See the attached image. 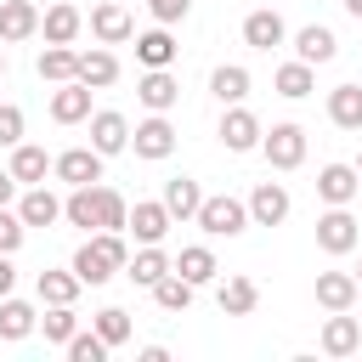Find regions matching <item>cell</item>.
Returning a JSON list of instances; mask_svg holds the SVG:
<instances>
[{
    "mask_svg": "<svg viewBox=\"0 0 362 362\" xmlns=\"http://www.w3.org/2000/svg\"><path fill=\"white\" fill-rule=\"evenodd\" d=\"M68 266L79 272V283H85V288H102L113 272H124V266H130L124 232H90V238L74 249V260H68Z\"/></svg>",
    "mask_w": 362,
    "mask_h": 362,
    "instance_id": "6da1fadb",
    "label": "cell"
},
{
    "mask_svg": "<svg viewBox=\"0 0 362 362\" xmlns=\"http://www.w3.org/2000/svg\"><path fill=\"white\" fill-rule=\"evenodd\" d=\"M192 221L204 226V238H238V232H249V226H255V221H249V204H243V198H232V192L204 198Z\"/></svg>",
    "mask_w": 362,
    "mask_h": 362,
    "instance_id": "7a4b0ae2",
    "label": "cell"
},
{
    "mask_svg": "<svg viewBox=\"0 0 362 362\" xmlns=\"http://www.w3.org/2000/svg\"><path fill=\"white\" fill-rule=\"evenodd\" d=\"M356 243H362V226H356L351 204H328V209L317 215V249H322V255H351Z\"/></svg>",
    "mask_w": 362,
    "mask_h": 362,
    "instance_id": "3957f363",
    "label": "cell"
},
{
    "mask_svg": "<svg viewBox=\"0 0 362 362\" xmlns=\"http://www.w3.org/2000/svg\"><path fill=\"white\" fill-rule=\"evenodd\" d=\"M260 153H266L272 170H300L305 164V130L300 124H272L260 136Z\"/></svg>",
    "mask_w": 362,
    "mask_h": 362,
    "instance_id": "277c9868",
    "label": "cell"
},
{
    "mask_svg": "<svg viewBox=\"0 0 362 362\" xmlns=\"http://www.w3.org/2000/svg\"><path fill=\"white\" fill-rule=\"evenodd\" d=\"M260 136H266V130H260V119H255L243 102H232V107L221 113V141H226V153H255Z\"/></svg>",
    "mask_w": 362,
    "mask_h": 362,
    "instance_id": "5b68a950",
    "label": "cell"
},
{
    "mask_svg": "<svg viewBox=\"0 0 362 362\" xmlns=\"http://www.w3.org/2000/svg\"><path fill=\"white\" fill-rule=\"evenodd\" d=\"M130 147H136V158H170V153H175V124H170L164 113H147V119L130 130Z\"/></svg>",
    "mask_w": 362,
    "mask_h": 362,
    "instance_id": "8992f818",
    "label": "cell"
},
{
    "mask_svg": "<svg viewBox=\"0 0 362 362\" xmlns=\"http://www.w3.org/2000/svg\"><path fill=\"white\" fill-rule=\"evenodd\" d=\"M170 226H175V215L164 209V198H141V204L130 209V226H124V232H130L136 243H164Z\"/></svg>",
    "mask_w": 362,
    "mask_h": 362,
    "instance_id": "52a82bcc",
    "label": "cell"
},
{
    "mask_svg": "<svg viewBox=\"0 0 362 362\" xmlns=\"http://www.w3.org/2000/svg\"><path fill=\"white\" fill-rule=\"evenodd\" d=\"M90 34H96L102 45H124V40H136L130 6H124V0H102V6L90 11Z\"/></svg>",
    "mask_w": 362,
    "mask_h": 362,
    "instance_id": "ba28073f",
    "label": "cell"
},
{
    "mask_svg": "<svg viewBox=\"0 0 362 362\" xmlns=\"http://www.w3.org/2000/svg\"><path fill=\"white\" fill-rule=\"evenodd\" d=\"M136 102H141L147 113H170V107L181 102V85H175V74H170V68H147V74L136 79Z\"/></svg>",
    "mask_w": 362,
    "mask_h": 362,
    "instance_id": "9c48e42d",
    "label": "cell"
},
{
    "mask_svg": "<svg viewBox=\"0 0 362 362\" xmlns=\"http://www.w3.org/2000/svg\"><path fill=\"white\" fill-rule=\"evenodd\" d=\"M51 175L68 181V187H90V181H102V153L96 147H68V153H57Z\"/></svg>",
    "mask_w": 362,
    "mask_h": 362,
    "instance_id": "30bf717a",
    "label": "cell"
},
{
    "mask_svg": "<svg viewBox=\"0 0 362 362\" xmlns=\"http://www.w3.org/2000/svg\"><path fill=\"white\" fill-rule=\"evenodd\" d=\"M288 209H294V204H288V187H283V181H260V187L249 192V221H255V226H283Z\"/></svg>",
    "mask_w": 362,
    "mask_h": 362,
    "instance_id": "8fae6325",
    "label": "cell"
},
{
    "mask_svg": "<svg viewBox=\"0 0 362 362\" xmlns=\"http://www.w3.org/2000/svg\"><path fill=\"white\" fill-rule=\"evenodd\" d=\"M317 345H322V356H356V351H362V322H356L351 311H328Z\"/></svg>",
    "mask_w": 362,
    "mask_h": 362,
    "instance_id": "7c38bea8",
    "label": "cell"
},
{
    "mask_svg": "<svg viewBox=\"0 0 362 362\" xmlns=\"http://www.w3.org/2000/svg\"><path fill=\"white\" fill-rule=\"evenodd\" d=\"M90 147H96L102 158L124 153V147H130V119H124V113H113V107L90 113Z\"/></svg>",
    "mask_w": 362,
    "mask_h": 362,
    "instance_id": "4fadbf2b",
    "label": "cell"
},
{
    "mask_svg": "<svg viewBox=\"0 0 362 362\" xmlns=\"http://www.w3.org/2000/svg\"><path fill=\"white\" fill-rule=\"evenodd\" d=\"M79 28H85V11L68 6V0H57L51 11H40V34H45V45H74Z\"/></svg>",
    "mask_w": 362,
    "mask_h": 362,
    "instance_id": "5bb4252c",
    "label": "cell"
},
{
    "mask_svg": "<svg viewBox=\"0 0 362 362\" xmlns=\"http://www.w3.org/2000/svg\"><path fill=\"white\" fill-rule=\"evenodd\" d=\"M283 40H288V28H283V17H277L272 6H260V11L243 17V45H249V51H277Z\"/></svg>",
    "mask_w": 362,
    "mask_h": 362,
    "instance_id": "9a60e30c",
    "label": "cell"
},
{
    "mask_svg": "<svg viewBox=\"0 0 362 362\" xmlns=\"http://www.w3.org/2000/svg\"><path fill=\"white\" fill-rule=\"evenodd\" d=\"M356 192H362L356 164H322V170H317V198H322V204H351Z\"/></svg>",
    "mask_w": 362,
    "mask_h": 362,
    "instance_id": "2e32d148",
    "label": "cell"
},
{
    "mask_svg": "<svg viewBox=\"0 0 362 362\" xmlns=\"http://www.w3.org/2000/svg\"><path fill=\"white\" fill-rule=\"evenodd\" d=\"M175 272V260L164 255V243H141L136 255H130V266H124V277L136 283V288H153L158 277H170Z\"/></svg>",
    "mask_w": 362,
    "mask_h": 362,
    "instance_id": "e0dca14e",
    "label": "cell"
},
{
    "mask_svg": "<svg viewBox=\"0 0 362 362\" xmlns=\"http://www.w3.org/2000/svg\"><path fill=\"white\" fill-rule=\"evenodd\" d=\"M356 294H362L356 272H317V305L322 311H351Z\"/></svg>",
    "mask_w": 362,
    "mask_h": 362,
    "instance_id": "ac0fdd59",
    "label": "cell"
},
{
    "mask_svg": "<svg viewBox=\"0 0 362 362\" xmlns=\"http://www.w3.org/2000/svg\"><path fill=\"white\" fill-rule=\"evenodd\" d=\"M294 57H300V62H311V68L334 62V57H339V40H334V28H322V23H305V28L294 34Z\"/></svg>",
    "mask_w": 362,
    "mask_h": 362,
    "instance_id": "d6986e66",
    "label": "cell"
},
{
    "mask_svg": "<svg viewBox=\"0 0 362 362\" xmlns=\"http://www.w3.org/2000/svg\"><path fill=\"white\" fill-rule=\"evenodd\" d=\"M51 119H57V124H79V119H90V85H85V79L57 85V90H51Z\"/></svg>",
    "mask_w": 362,
    "mask_h": 362,
    "instance_id": "ffe728a7",
    "label": "cell"
},
{
    "mask_svg": "<svg viewBox=\"0 0 362 362\" xmlns=\"http://www.w3.org/2000/svg\"><path fill=\"white\" fill-rule=\"evenodd\" d=\"M17 215L28 221V226H57L62 221V198L40 181V187H23V198H17Z\"/></svg>",
    "mask_w": 362,
    "mask_h": 362,
    "instance_id": "44dd1931",
    "label": "cell"
},
{
    "mask_svg": "<svg viewBox=\"0 0 362 362\" xmlns=\"http://www.w3.org/2000/svg\"><path fill=\"white\" fill-rule=\"evenodd\" d=\"M272 90H277V96H283V102H305V96H311V90H317V68H311V62H300V57H294V62H283V68H277V74H272Z\"/></svg>",
    "mask_w": 362,
    "mask_h": 362,
    "instance_id": "7402d4cb",
    "label": "cell"
},
{
    "mask_svg": "<svg viewBox=\"0 0 362 362\" xmlns=\"http://www.w3.org/2000/svg\"><path fill=\"white\" fill-rule=\"evenodd\" d=\"M51 164H57V158H51L45 147H34V141H17V147H11V164H6V170H11V175H17L23 187H40V181L51 175Z\"/></svg>",
    "mask_w": 362,
    "mask_h": 362,
    "instance_id": "603a6c76",
    "label": "cell"
},
{
    "mask_svg": "<svg viewBox=\"0 0 362 362\" xmlns=\"http://www.w3.org/2000/svg\"><path fill=\"white\" fill-rule=\"evenodd\" d=\"M215 305H221V317H249L260 305V283L255 277H226L215 288Z\"/></svg>",
    "mask_w": 362,
    "mask_h": 362,
    "instance_id": "cb8c5ba5",
    "label": "cell"
},
{
    "mask_svg": "<svg viewBox=\"0 0 362 362\" xmlns=\"http://www.w3.org/2000/svg\"><path fill=\"white\" fill-rule=\"evenodd\" d=\"M28 34H40V6L34 0H0V40H28Z\"/></svg>",
    "mask_w": 362,
    "mask_h": 362,
    "instance_id": "d4e9b609",
    "label": "cell"
},
{
    "mask_svg": "<svg viewBox=\"0 0 362 362\" xmlns=\"http://www.w3.org/2000/svg\"><path fill=\"white\" fill-rule=\"evenodd\" d=\"M34 328H40V311H34L28 300L6 294V300H0V339H6V345H17V339H28Z\"/></svg>",
    "mask_w": 362,
    "mask_h": 362,
    "instance_id": "484cf974",
    "label": "cell"
},
{
    "mask_svg": "<svg viewBox=\"0 0 362 362\" xmlns=\"http://www.w3.org/2000/svg\"><path fill=\"white\" fill-rule=\"evenodd\" d=\"M136 62H141V68H170V62H175V34H170V23L136 34Z\"/></svg>",
    "mask_w": 362,
    "mask_h": 362,
    "instance_id": "4316f807",
    "label": "cell"
},
{
    "mask_svg": "<svg viewBox=\"0 0 362 362\" xmlns=\"http://www.w3.org/2000/svg\"><path fill=\"white\" fill-rule=\"evenodd\" d=\"M79 79H85L90 90H107V85L119 79V57H113L107 45H90V51H79Z\"/></svg>",
    "mask_w": 362,
    "mask_h": 362,
    "instance_id": "83f0119b",
    "label": "cell"
},
{
    "mask_svg": "<svg viewBox=\"0 0 362 362\" xmlns=\"http://www.w3.org/2000/svg\"><path fill=\"white\" fill-rule=\"evenodd\" d=\"M209 96H215L221 107L243 102V96H249V68H243V62H221V68L209 74Z\"/></svg>",
    "mask_w": 362,
    "mask_h": 362,
    "instance_id": "f1b7e54d",
    "label": "cell"
},
{
    "mask_svg": "<svg viewBox=\"0 0 362 362\" xmlns=\"http://www.w3.org/2000/svg\"><path fill=\"white\" fill-rule=\"evenodd\" d=\"M198 204H204V187H198L192 175H170V181H164V209H170L175 221H192Z\"/></svg>",
    "mask_w": 362,
    "mask_h": 362,
    "instance_id": "f546056e",
    "label": "cell"
},
{
    "mask_svg": "<svg viewBox=\"0 0 362 362\" xmlns=\"http://www.w3.org/2000/svg\"><path fill=\"white\" fill-rule=\"evenodd\" d=\"M175 272H181L187 283H198V288H204V283H215V272H221V266H215V249H209V243H187V249L175 255Z\"/></svg>",
    "mask_w": 362,
    "mask_h": 362,
    "instance_id": "4dcf8cb0",
    "label": "cell"
},
{
    "mask_svg": "<svg viewBox=\"0 0 362 362\" xmlns=\"http://www.w3.org/2000/svg\"><path fill=\"white\" fill-rule=\"evenodd\" d=\"M34 288H40V305H74L85 283H79V272L68 266V272H40V283H34Z\"/></svg>",
    "mask_w": 362,
    "mask_h": 362,
    "instance_id": "1f68e13d",
    "label": "cell"
},
{
    "mask_svg": "<svg viewBox=\"0 0 362 362\" xmlns=\"http://www.w3.org/2000/svg\"><path fill=\"white\" fill-rule=\"evenodd\" d=\"M192 294H198V283H187L181 272H170V277H158V283H153V305H158V311H170V317H181V311L192 305Z\"/></svg>",
    "mask_w": 362,
    "mask_h": 362,
    "instance_id": "d6a6232c",
    "label": "cell"
},
{
    "mask_svg": "<svg viewBox=\"0 0 362 362\" xmlns=\"http://www.w3.org/2000/svg\"><path fill=\"white\" fill-rule=\"evenodd\" d=\"M328 119L339 130H362V85H334L328 90Z\"/></svg>",
    "mask_w": 362,
    "mask_h": 362,
    "instance_id": "836d02e7",
    "label": "cell"
},
{
    "mask_svg": "<svg viewBox=\"0 0 362 362\" xmlns=\"http://www.w3.org/2000/svg\"><path fill=\"white\" fill-rule=\"evenodd\" d=\"M34 68H40V79H51V85H68V79H79V51H68V45H45Z\"/></svg>",
    "mask_w": 362,
    "mask_h": 362,
    "instance_id": "e575fe53",
    "label": "cell"
},
{
    "mask_svg": "<svg viewBox=\"0 0 362 362\" xmlns=\"http://www.w3.org/2000/svg\"><path fill=\"white\" fill-rule=\"evenodd\" d=\"M62 221L79 226V232H96V181H90V187H68V198H62Z\"/></svg>",
    "mask_w": 362,
    "mask_h": 362,
    "instance_id": "d590c367",
    "label": "cell"
},
{
    "mask_svg": "<svg viewBox=\"0 0 362 362\" xmlns=\"http://www.w3.org/2000/svg\"><path fill=\"white\" fill-rule=\"evenodd\" d=\"M124 226H130V204H124V192L96 187V232H124Z\"/></svg>",
    "mask_w": 362,
    "mask_h": 362,
    "instance_id": "8d00e7d4",
    "label": "cell"
},
{
    "mask_svg": "<svg viewBox=\"0 0 362 362\" xmlns=\"http://www.w3.org/2000/svg\"><path fill=\"white\" fill-rule=\"evenodd\" d=\"M40 334H45V345H68V339L79 334V317H74V305H45V317H40Z\"/></svg>",
    "mask_w": 362,
    "mask_h": 362,
    "instance_id": "74e56055",
    "label": "cell"
},
{
    "mask_svg": "<svg viewBox=\"0 0 362 362\" xmlns=\"http://www.w3.org/2000/svg\"><path fill=\"white\" fill-rule=\"evenodd\" d=\"M90 328H96V334H102V339H107V345H113V351H119V345H124V339H130V311H119V305H102V311H96V322H90Z\"/></svg>",
    "mask_w": 362,
    "mask_h": 362,
    "instance_id": "f35d334b",
    "label": "cell"
},
{
    "mask_svg": "<svg viewBox=\"0 0 362 362\" xmlns=\"http://www.w3.org/2000/svg\"><path fill=\"white\" fill-rule=\"evenodd\" d=\"M62 351H68V362H107V351H113V345H107V339H102L96 328H90V334L79 328V334H74V339H68Z\"/></svg>",
    "mask_w": 362,
    "mask_h": 362,
    "instance_id": "ab89813d",
    "label": "cell"
},
{
    "mask_svg": "<svg viewBox=\"0 0 362 362\" xmlns=\"http://www.w3.org/2000/svg\"><path fill=\"white\" fill-rule=\"evenodd\" d=\"M23 238H28V221H23L17 209H6V204H0V255H17V249H23Z\"/></svg>",
    "mask_w": 362,
    "mask_h": 362,
    "instance_id": "60d3db41",
    "label": "cell"
},
{
    "mask_svg": "<svg viewBox=\"0 0 362 362\" xmlns=\"http://www.w3.org/2000/svg\"><path fill=\"white\" fill-rule=\"evenodd\" d=\"M17 141H23V107L0 102V147H17Z\"/></svg>",
    "mask_w": 362,
    "mask_h": 362,
    "instance_id": "b9f144b4",
    "label": "cell"
},
{
    "mask_svg": "<svg viewBox=\"0 0 362 362\" xmlns=\"http://www.w3.org/2000/svg\"><path fill=\"white\" fill-rule=\"evenodd\" d=\"M187 6H192V0H147L153 23H181V17H187Z\"/></svg>",
    "mask_w": 362,
    "mask_h": 362,
    "instance_id": "7bdbcfd3",
    "label": "cell"
},
{
    "mask_svg": "<svg viewBox=\"0 0 362 362\" xmlns=\"http://www.w3.org/2000/svg\"><path fill=\"white\" fill-rule=\"evenodd\" d=\"M17 288V266H11V255H0V300Z\"/></svg>",
    "mask_w": 362,
    "mask_h": 362,
    "instance_id": "ee69618b",
    "label": "cell"
},
{
    "mask_svg": "<svg viewBox=\"0 0 362 362\" xmlns=\"http://www.w3.org/2000/svg\"><path fill=\"white\" fill-rule=\"evenodd\" d=\"M17 187H23V181H17L11 170H0V204H11V198H17Z\"/></svg>",
    "mask_w": 362,
    "mask_h": 362,
    "instance_id": "f6af8a7d",
    "label": "cell"
},
{
    "mask_svg": "<svg viewBox=\"0 0 362 362\" xmlns=\"http://www.w3.org/2000/svg\"><path fill=\"white\" fill-rule=\"evenodd\" d=\"M345 11H351V17H356V23H362V0H345Z\"/></svg>",
    "mask_w": 362,
    "mask_h": 362,
    "instance_id": "bcb514c9",
    "label": "cell"
},
{
    "mask_svg": "<svg viewBox=\"0 0 362 362\" xmlns=\"http://www.w3.org/2000/svg\"><path fill=\"white\" fill-rule=\"evenodd\" d=\"M0 74H6V51H0Z\"/></svg>",
    "mask_w": 362,
    "mask_h": 362,
    "instance_id": "7dc6e473",
    "label": "cell"
},
{
    "mask_svg": "<svg viewBox=\"0 0 362 362\" xmlns=\"http://www.w3.org/2000/svg\"><path fill=\"white\" fill-rule=\"evenodd\" d=\"M356 175H362V153H356Z\"/></svg>",
    "mask_w": 362,
    "mask_h": 362,
    "instance_id": "c3c4849f",
    "label": "cell"
},
{
    "mask_svg": "<svg viewBox=\"0 0 362 362\" xmlns=\"http://www.w3.org/2000/svg\"><path fill=\"white\" fill-rule=\"evenodd\" d=\"M356 283H362V266H356Z\"/></svg>",
    "mask_w": 362,
    "mask_h": 362,
    "instance_id": "681fc988",
    "label": "cell"
},
{
    "mask_svg": "<svg viewBox=\"0 0 362 362\" xmlns=\"http://www.w3.org/2000/svg\"><path fill=\"white\" fill-rule=\"evenodd\" d=\"M0 79H6V74H0Z\"/></svg>",
    "mask_w": 362,
    "mask_h": 362,
    "instance_id": "f907efd6",
    "label": "cell"
}]
</instances>
